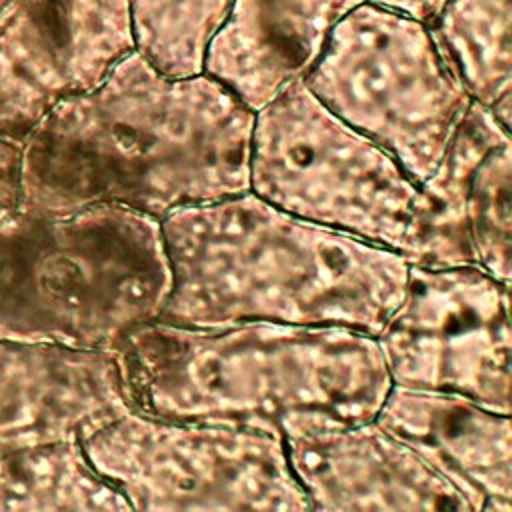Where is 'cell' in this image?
Wrapping results in <instances>:
<instances>
[{"label":"cell","instance_id":"1","mask_svg":"<svg viewBox=\"0 0 512 512\" xmlns=\"http://www.w3.org/2000/svg\"><path fill=\"white\" fill-rule=\"evenodd\" d=\"M254 112L210 76L172 78L136 50L54 104L20 142V208L116 204L156 220L250 190Z\"/></svg>","mask_w":512,"mask_h":512},{"label":"cell","instance_id":"2","mask_svg":"<svg viewBox=\"0 0 512 512\" xmlns=\"http://www.w3.org/2000/svg\"><path fill=\"white\" fill-rule=\"evenodd\" d=\"M172 270L160 322L330 324L376 336L398 306L408 260L292 216L254 192L160 220Z\"/></svg>","mask_w":512,"mask_h":512},{"label":"cell","instance_id":"3","mask_svg":"<svg viewBox=\"0 0 512 512\" xmlns=\"http://www.w3.org/2000/svg\"><path fill=\"white\" fill-rule=\"evenodd\" d=\"M114 354L136 410L292 434L374 420L392 382L374 336L330 324L134 328Z\"/></svg>","mask_w":512,"mask_h":512},{"label":"cell","instance_id":"4","mask_svg":"<svg viewBox=\"0 0 512 512\" xmlns=\"http://www.w3.org/2000/svg\"><path fill=\"white\" fill-rule=\"evenodd\" d=\"M172 270L160 220L116 204L0 216V340L114 350L154 322Z\"/></svg>","mask_w":512,"mask_h":512},{"label":"cell","instance_id":"5","mask_svg":"<svg viewBox=\"0 0 512 512\" xmlns=\"http://www.w3.org/2000/svg\"><path fill=\"white\" fill-rule=\"evenodd\" d=\"M248 172L250 192L292 216L404 258L416 244L426 210L420 184L302 80L254 114Z\"/></svg>","mask_w":512,"mask_h":512},{"label":"cell","instance_id":"6","mask_svg":"<svg viewBox=\"0 0 512 512\" xmlns=\"http://www.w3.org/2000/svg\"><path fill=\"white\" fill-rule=\"evenodd\" d=\"M302 82L418 184L436 168L472 102L424 22L368 0L332 28Z\"/></svg>","mask_w":512,"mask_h":512},{"label":"cell","instance_id":"7","mask_svg":"<svg viewBox=\"0 0 512 512\" xmlns=\"http://www.w3.org/2000/svg\"><path fill=\"white\" fill-rule=\"evenodd\" d=\"M130 510H310L280 436L140 410L82 442Z\"/></svg>","mask_w":512,"mask_h":512},{"label":"cell","instance_id":"8","mask_svg":"<svg viewBox=\"0 0 512 512\" xmlns=\"http://www.w3.org/2000/svg\"><path fill=\"white\" fill-rule=\"evenodd\" d=\"M374 338L392 386L510 414V284L474 266L408 264L402 298Z\"/></svg>","mask_w":512,"mask_h":512},{"label":"cell","instance_id":"9","mask_svg":"<svg viewBox=\"0 0 512 512\" xmlns=\"http://www.w3.org/2000/svg\"><path fill=\"white\" fill-rule=\"evenodd\" d=\"M134 50L128 0H26L0 32V134L22 142L60 100L100 84Z\"/></svg>","mask_w":512,"mask_h":512},{"label":"cell","instance_id":"10","mask_svg":"<svg viewBox=\"0 0 512 512\" xmlns=\"http://www.w3.org/2000/svg\"><path fill=\"white\" fill-rule=\"evenodd\" d=\"M510 178V128L472 100L436 168L420 182L426 210L408 264L474 266L510 284Z\"/></svg>","mask_w":512,"mask_h":512},{"label":"cell","instance_id":"11","mask_svg":"<svg viewBox=\"0 0 512 512\" xmlns=\"http://www.w3.org/2000/svg\"><path fill=\"white\" fill-rule=\"evenodd\" d=\"M136 410L114 350L0 340V452L78 440Z\"/></svg>","mask_w":512,"mask_h":512},{"label":"cell","instance_id":"12","mask_svg":"<svg viewBox=\"0 0 512 512\" xmlns=\"http://www.w3.org/2000/svg\"><path fill=\"white\" fill-rule=\"evenodd\" d=\"M310 510H470L466 500L374 420L284 438Z\"/></svg>","mask_w":512,"mask_h":512},{"label":"cell","instance_id":"13","mask_svg":"<svg viewBox=\"0 0 512 512\" xmlns=\"http://www.w3.org/2000/svg\"><path fill=\"white\" fill-rule=\"evenodd\" d=\"M374 422L446 480L470 510H512V424L466 396L390 386Z\"/></svg>","mask_w":512,"mask_h":512},{"label":"cell","instance_id":"14","mask_svg":"<svg viewBox=\"0 0 512 512\" xmlns=\"http://www.w3.org/2000/svg\"><path fill=\"white\" fill-rule=\"evenodd\" d=\"M366 0H232L202 72L254 114L320 58L332 28Z\"/></svg>","mask_w":512,"mask_h":512},{"label":"cell","instance_id":"15","mask_svg":"<svg viewBox=\"0 0 512 512\" xmlns=\"http://www.w3.org/2000/svg\"><path fill=\"white\" fill-rule=\"evenodd\" d=\"M426 26L468 96L510 128V0H444Z\"/></svg>","mask_w":512,"mask_h":512},{"label":"cell","instance_id":"16","mask_svg":"<svg viewBox=\"0 0 512 512\" xmlns=\"http://www.w3.org/2000/svg\"><path fill=\"white\" fill-rule=\"evenodd\" d=\"M0 510H130L90 464L82 442L54 440L0 452Z\"/></svg>","mask_w":512,"mask_h":512},{"label":"cell","instance_id":"17","mask_svg":"<svg viewBox=\"0 0 512 512\" xmlns=\"http://www.w3.org/2000/svg\"><path fill=\"white\" fill-rule=\"evenodd\" d=\"M232 0H128L134 50L172 78L202 74Z\"/></svg>","mask_w":512,"mask_h":512},{"label":"cell","instance_id":"18","mask_svg":"<svg viewBox=\"0 0 512 512\" xmlns=\"http://www.w3.org/2000/svg\"><path fill=\"white\" fill-rule=\"evenodd\" d=\"M20 142L0 134V216L18 208Z\"/></svg>","mask_w":512,"mask_h":512},{"label":"cell","instance_id":"19","mask_svg":"<svg viewBox=\"0 0 512 512\" xmlns=\"http://www.w3.org/2000/svg\"><path fill=\"white\" fill-rule=\"evenodd\" d=\"M368 2L406 12L412 18H416L424 24H430L436 18V14L440 12L444 0H368Z\"/></svg>","mask_w":512,"mask_h":512}]
</instances>
